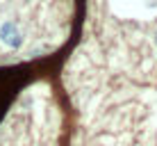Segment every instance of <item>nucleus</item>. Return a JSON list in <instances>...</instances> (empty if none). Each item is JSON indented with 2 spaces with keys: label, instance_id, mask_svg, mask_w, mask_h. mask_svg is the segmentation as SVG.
<instances>
[{
  "label": "nucleus",
  "instance_id": "f257e3e1",
  "mask_svg": "<svg viewBox=\"0 0 157 146\" xmlns=\"http://www.w3.org/2000/svg\"><path fill=\"white\" fill-rule=\"evenodd\" d=\"M0 39H2L7 46H12V48H21V44H23V37H21L18 28H16L12 21L2 23V28H0Z\"/></svg>",
  "mask_w": 157,
  "mask_h": 146
},
{
  "label": "nucleus",
  "instance_id": "f03ea898",
  "mask_svg": "<svg viewBox=\"0 0 157 146\" xmlns=\"http://www.w3.org/2000/svg\"><path fill=\"white\" fill-rule=\"evenodd\" d=\"M155 44H157V34H155Z\"/></svg>",
  "mask_w": 157,
  "mask_h": 146
}]
</instances>
